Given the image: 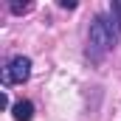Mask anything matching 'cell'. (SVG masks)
Here are the masks:
<instances>
[{"label": "cell", "instance_id": "6da1fadb", "mask_svg": "<svg viewBox=\"0 0 121 121\" xmlns=\"http://www.w3.org/2000/svg\"><path fill=\"white\" fill-rule=\"evenodd\" d=\"M116 39H118V34H116V28H113L110 17H104V14L93 17L90 34H87V56H90L93 62H99L113 45H116Z\"/></svg>", "mask_w": 121, "mask_h": 121}, {"label": "cell", "instance_id": "7a4b0ae2", "mask_svg": "<svg viewBox=\"0 0 121 121\" xmlns=\"http://www.w3.org/2000/svg\"><path fill=\"white\" fill-rule=\"evenodd\" d=\"M31 76V59L28 56H11L9 65L3 68V85H23Z\"/></svg>", "mask_w": 121, "mask_h": 121}, {"label": "cell", "instance_id": "3957f363", "mask_svg": "<svg viewBox=\"0 0 121 121\" xmlns=\"http://www.w3.org/2000/svg\"><path fill=\"white\" fill-rule=\"evenodd\" d=\"M11 116H14V121H31L34 118V104H31L28 99L17 101V104L11 107Z\"/></svg>", "mask_w": 121, "mask_h": 121}, {"label": "cell", "instance_id": "277c9868", "mask_svg": "<svg viewBox=\"0 0 121 121\" xmlns=\"http://www.w3.org/2000/svg\"><path fill=\"white\" fill-rule=\"evenodd\" d=\"M110 23H113L116 34L121 37V0H113L110 3Z\"/></svg>", "mask_w": 121, "mask_h": 121}, {"label": "cell", "instance_id": "5b68a950", "mask_svg": "<svg viewBox=\"0 0 121 121\" xmlns=\"http://www.w3.org/2000/svg\"><path fill=\"white\" fill-rule=\"evenodd\" d=\"M9 9H11V14H26V11H31V3H11Z\"/></svg>", "mask_w": 121, "mask_h": 121}, {"label": "cell", "instance_id": "8992f818", "mask_svg": "<svg viewBox=\"0 0 121 121\" xmlns=\"http://www.w3.org/2000/svg\"><path fill=\"white\" fill-rule=\"evenodd\" d=\"M59 6H62V9H68V11H73V9H76V3H73V0H59Z\"/></svg>", "mask_w": 121, "mask_h": 121}]
</instances>
